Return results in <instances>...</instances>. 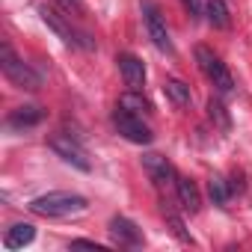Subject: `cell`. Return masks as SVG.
I'll list each match as a JSON object with an SVG mask.
<instances>
[{"instance_id":"5b68a950","label":"cell","mask_w":252,"mask_h":252,"mask_svg":"<svg viewBox=\"0 0 252 252\" xmlns=\"http://www.w3.org/2000/svg\"><path fill=\"white\" fill-rule=\"evenodd\" d=\"M113 125H116V131L128 140V143H137V146H149L155 140L152 128L143 122L140 113H131V110H125V107H116L113 113Z\"/></svg>"},{"instance_id":"3957f363","label":"cell","mask_w":252,"mask_h":252,"mask_svg":"<svg viewBox=\"0 0 252 252\" xmlns=\"http://www.w3.org/2000/svg\"><path fill=\"white\" fill-rule=\"evenodd\" d=\"M196 63H199L202 74L214 83V89H217L220 95H231V92H234V77H231V71L225 68V63H222L208 45H199V48H196Z\"/></svg>"},{"instance_id":"52a82bcc","label":"cell","mask_w":252,"mask_h":252,"mask_svg":"<svg viewBox=\"0 0 252 252\" xmlns=\"http://www.w3.org/2000/svg\"><path fill=\"white\" fill-rule=\"evenodd\" d=\"M143 18H146V30H149V36H152L155 48L163 51V54H172L175 48H172L169 30H166V24H163V18H160V9L152 3V0H143Z\"/></svg>"},{"instance_id":"7a4b0ae2","label":"cell","mask_w":252,"mask_h":252,"mask_svg":"<svg viewBox=\"0 0 252 252\" xmlns=\"http://www.w3.org/2000/svg\"><path fill=\"white\" fill-rule=\"evenodd\" d=\"M39 15H42V21L68 45V48H83V51H95V42L89 39V33H83V30H74L71 27V21L63 15V12H57L54 6H39Z\"/></svg>"},{"instance_id":"9c48e42d","label":"cell","mask_w":252,"mask_h":252,"mask_svg":"<svg viewBox=\"0 0 252 252\" xmlns=\"http://www.w3.org/2000/svg\"><path fill=\"white\" fill-rule=\"evenodd\" d=\"M116 63H119V74H122L125 86L143 92V86H146V65H143V60H137L134 54H119Z\"/></svg>"},{"instance_id":"8fae6325","label":"cell","mask_w":252,"mask_h":252,"mask_svg":"<svg viewBox=\"0 0 252 252\" xmlns=\"http://www.w3.org/2000/svg\"><path fill=\"white\" fill-rule=\"evenodd\" d=\"M175 193H178V202L187 214H199L202 208V193L196 187V181H190L187 175H175Z\"/></svg>"},{"instance_id":"9a60e30c","label":"cell","mask_w":252,"mask_h":252,"mask_svg":"<svg viewBox=\"0 0 252 252\" xmlns=\"http://www.w3.org/2000/svg\"><path fill=\"white\" fill-rule=\"evenodd\" d=\"M163 92H166V98L175 104V107H190L193 104V92H190V86L184 83V80H175V77H169L166 83H163Z\"/></svg>"},{"instance_id":"30bf717a","label":"cell","mask_w":252,"mask_h":252,"mask_svg":"<svg viewBox=\"0 0 252 252\" xmlns=\"http://www.w3.org/2000/svg\"><path fill=\"white\" fill-rule=\"evenodd\" d=\"M143 169H146V175L158 184V187H163V184H169L172 178H175V169H172V163L163 158V155H155V152H149V155H143Z\"/></svg>"},{"instance_id":"ffe728a7","label":"cell","mask_w":252,"mask_h":252,"mask_svg":"<svg viewBox=\"0 0 252 252\" xmlns=\"http://www.w3.org/2000/svg\"><path fill=\"white\" fill-rule=\"evenodd\" d=\"M184 3V9L190 12V18H199V15H205V9H202V3L199 0H181Z\"/></svg>"},{"instance_id":"6da1fadb","label":"cell","mask_w":252,"mask_h":252,"mask_svg":"<svg viewBox=\"0 0 252 252\" xmlns=\"http://www.w3.org/2000/svg\"><path fill=\"white\" fill-rule=\"evenodd\" d=\"M86 196L80 193H68V190H54V193H45V196H36L27 208L36 214V217H71V214H80L86 211Z\"/></svg>"},{"instance_id":"7402d4cb","label":"cell","mask_w":252,"mask_h":252,"mask_svg":"<svg viewBox=\"0 0 252 252\" xmlns=\"http://www.w3.org/2000/svg\"><path fill=\"white\" fill-rule=\"evenodd\" d=\"M60 3H63L68 12H71V9H80V0H60Z\"/></svg>"},{"instance_id":"e0dca14e","label":"cell","mask_w":252,"mask_h":252,"mask_svg":"<svg viewBox=\"0 0 252 252\" xmlns=\"http://www.w3.org/2000/svg\"><path fill=\"white\" fill-rule=\"evenodd\" d=\"M119 107H125V110H131V113H152V104H149V98L143 95V92H137V89H128V92H122L119 95Z\"/></svg>"},{"instance_id":"2e32d148","label":"cell","mask_w":252,"mask_h":252,"mask_svg":"<svg viewBox=\"0 0 252 252\" xmlns=\"http://www.w3.org/2000/svg\"><path fill=\"white\" fill-rule=\"evenodd\" d=\"M231 190H234V187H231L222 175H211V181H208V199H211L214 205L225 208L228 199H231Z\"/></svg>"},{"instance_id":"ac0fdd59","label":"cell","mask_w":252,"mask_h":252,"mask_svg":"<svg viewBox=\"0 0 252 252\" xmlns=\"http://www.w3.org/2000/svg\"><path fill=\"white\" fill-rule=\"evenodd\" d=\"M166 205H169V202H163V220H166V228H169V231H172V234H175L181 243L193 246V237H190V231L184 228V220H181V217H178L172 208H166Z\"/></svg>"},{"instance_id":"8992f818","label":"cell","mask_w":252,"mask_h":252,"mask_svg":"<svg viewBox=\"0 0 252 252\" xmlns=\"http://www.w3.org/2000/svg\"><path fill=\"white\" fill-rule=\"evenodd\" d=\"M48 149H51L57 158H63L65 163H71L74 169H80V172H89V169H92V160H89L86 149H83L71 134H51V137H48Z\"/></svg>"},{"instance_id":"7c38bea8","label":"cell","mask_w":252,"mask_h":252,"mask_svg":"<svg viewBox=\"0 0 252 252\" xmlns=\"http://www.w3.org/2000/svg\"><path fill=\"white\" fill-rule=\"evenodd\" d=\"M45 119V110L36 107V104H27V107H15L9 113V128L15 131H24V128H36V125Z\"/></svg>"},{"instance_id":"4fadbf2b","label":"cell","mask_w":252,"mask_h":252,"mask_svg":"<svg viewBox=\"0 0 252 252\" xmlns=\"http://www.w3.org/2000/svg\"><path fill=\"white\" fill-rule=\"evenodd\" d=\"M33 237H36V228L30 222H12L3 234V246L6 249H24L33 243Z\"/></svg>"},{"instance_id":"277c9868","label":"cell","mask_w":252,"mask_h":252,"mask_svg":"<svg viewBox=\"0 0 252 252\" xmlns=\"http://www.w3.org/2000/svg\"><path fill=\"white\" fill-rule=\"evenodd\" d=\"M0 65H3V74H6V80L12 83V86H18V89H27V92H36L39 86H42V77L27 65V63H21L18 57H15V51H12V45H3L0 48Z\"/></svg>"},{"instance_id":"5bb4252c","label":"cell","mask_w":252,"mask_h":252,"mask_svg":"<svg viewBox=\"0 0 252 252\" xmlns=\"http://www.w3.org/2000/svg\"><path fill=\"white\" fill-rule=\"evenodd\" d=\"M205 18L217 30H228L231 27V9H228L225 0H205Z\"/></svg>"},{"instance_id":"d6986e66","label":"cell","mask_w":252,"mask_h":252,"mask_svg":"<svg viewBox=\"0 0 252 252\" xmlns=\"http://www.w3.org/2000/svg\"><path fill=\"white\" fill-rule=\"evenodd\" d=\"M208 119L217 125L220 131H228L231 128V116H228V110H225V104L220 98H211L208 101Z\"/></svg>"},{"instance_id":"ba28073f","label":"cell","mask_w":252,"mask_h":252,"mask_svg":"<svg viewBox=\"0 0 252 252\" xmlns=\"http://www.w3.org/2000/svg\"><path fill=\"white\" fill-rule=\"evenodd\" d=\"M107 231H110V240H113L116 246H125V249L143 246V231H140L137 222H131L128 217H113L110 225H107Z\"/></svg>"},{"instance_id":"44dd1931","label":"cell","mask_w":252,"mask_h":252,"mask_svg":"<svg viewBox=\"0 0 252 252\" xmlns=\"http://www.w3.org/2000/svg\"><path fill=\"white\" fill-rule=\"evenodd\" d=\"M71 246H74V249H77V246H83V249H95V252H101V249H104L98 240H86V237H77V240H71Z\"/></svg>"}]
</instances>
